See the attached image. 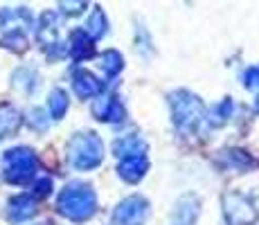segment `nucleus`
Wrapping results in <instances>:
<instances>
[{"label":"nucleus","instance_id":"obj_1","mask_svg":"<svg viewBox=\"0 0 259 225\" xmlns=\"http://www.w3.org/2000/svg\"><path fill=\"white\" fill-rule=\"evenodd\" d=\"M57 209L61 216H66L72 223L88 221L95 214V209H97V198H95L93 187L83 183H70L59 194Z\"/></svg>","mask_w":259,"mask_h":225},{"label":"nucleus","instance_id":"obj_2","mask_svg":"<svg viewBox=\"0 0 259 225\" xmlns=\"http://www.w3.org/2000/svg\"><path fill=\"white\" fill-rule=\"evenodd\" d=\"M104 144L95 133H77L68 142V162L79 171H88L102 164Z\"/></svg>","mask_w":259,"mask_h":225},{"label":"nucleus","instance_id":"obj_3","mask_svg":"<svg viewBox=\"0 0 259 225\" xmlns=\"http://www.w3.org/2000/svg\"><path fill=\"white\" fill-rule=\"evenodd\" d=\"M171 113H174V122L181 131H192L196 128L198 122L205 119V106L203 102L192 93L178 90L176 95H171Z\"/></svg>","mask_w":259,"mask_h":225},{"label":"nucleus","instance_id":"obj_4","mask_svg":"<svg viewBox=\"0 0 259 225\" xmlns=\"http://www.w3.org/2000/svg\"><path fill=\"white\" fill-rule=\"evenodd\" d=\"M5 164V180L14 185H23L27 180L34 178L36 173V156L32 149L27 147H18V149H9L3 156Z\"/></svg>","mask_w":259,"mask_h":225},{"label":"nucleus","instance_id":"obj_5","mask_svg":"<svg viewBox=\"0 0 259 225\" xmlns=\"http://www.w3.org/2000/svg\"><path fill=\"white\" fill-rule=\"evenodd\" d=\"M223 214L230 225H255L259 218L252 203L246 201L241 194H226L223 196Z\"/></svg>","mask_w":259,"mask_h":225},{"label":"nucleus","instance_id":"obj_6","mask_svg":"<svg viewBox=\"0 0 259 225\" xmlns=\"http://www.w3.org/2000/svg\"><path fill=\"white\" fill-rule=\"evenodd\" d=\"M149 216V203L142 196H128L113 212V221L117 225H142Z\"/></svg>","mask_w":259,"mask_h":225},{"label":"nucleus","instance_id":"obj_7","mask_svg":"<svg viewBox=\"0 0 259 225\" xmlns=\"http://www.w3.org/2000/svg\"><path fill=\"white\" fill-rule=\"evenodd\" d=\"M38 212L36 198L32 194H18L7 203V221L12 223H25Z\"/></svg>","mask_w":259,"mask_h":225},{"label":"nucleus","instance_id":"obj_8","mask_svg":"<svg viewBox=\"0 0 259 225\" xmlns=\"http://www.w3.org/2000/svg\"><path fill=\"white\" fill-rule=\"evenodd\" d=\"M93 115L102 122H119V119H124V108L119 104V99L97 95V99L93 104Z\"/></svg>","mask_w":259,"mask_h":225},{"label":"nucleus","instance_id":"obj_9","mask_svg":"<svg viewBox=\"0 0 259 225\" xmlns=\"http://www.w3.org/2000/svg\"><path fill=\"white\" fill-rule=\"evenodd\" d=\"M72 88L81 99H91V97L102 95L104 83L99 81L97 77H93L88 70H79V72H74V77H72Z\"/></svg>","mask_w":259,"mask_h":225},{"label":"nucleus","instance_id":"obj_10","mask_svg":"<svg viewBox=\"0 0 259 225\" xmlns=\"http://www.w3.org/2000/svg\"><path fill=\"white\" fill-rule=\"evenodd\" d=\"M147 169H149V160L144 153H140V156L122 158V162H119V167H117V173L126 180V183H138V180L147 173Z\"/></svg>","mask_w":259,"mask_h":225},{"label":"nucleus","instance_id":"obj_11","mask_svg":"<svg viewBox=\"0 0 259 225\" xmlns=\"http://www.w3.org/2000/svg\"><path fill=\"white\" fill-rule=\"evenodd\" d=\"M68 52L72 54L74 61H81V59L93 57L95 48H93V38L86 34V29H77L70 36V45H68Z\"/></svg>","mask_w":259,"mask_h":225},{"label":"nucleus","instance_id":"obj_12","mask_svg":"<svg viewBox=\"0 0 259 225\" xmlns=\"http://www.w3.org/2000/svg\"><path fill=\"white\" fill-rule=\"evenodd\" d=\"M115 156L117 158H128V156H140V153H147V142L138 135H126V138L117 140L115 142Z\"/></svg>","mask_w":259,"mask_h":225},{"label":"nucleus","instance_id":"obj_13","mask_svg":"<svg viewBox=\"0 0 259 225\" xmlns=\"http://www.w3.org/2000/svg\"><path fill=\"white\" fill-rule=\"evenodd\" d=\"M57 32H59V16L54 12H46L41 16V25H38V41L43 45L57 43Z\"/></svg>","mask_w":259,"mask_h":225},{"label":"nucleus","instance_id":"obj_14","mask_svg":"<svg viewBox=\"0 0 259 225\" xmlns=\"http://www.w3.org/2000/svg\"><path fill=\"white\" fill-rule=\"evenodd\" d=\"M108 21H106V14L102 12V7H95L93 9V14H91V18H88V23H86V34L93 38V41H99L102 36H106V32H108Z\"/></svg>","mask_w":259,"mask_h":225},{"label":"nucleus","instance_id":"obj_15","mask_svg":"<svg viewBox=\"0 0 259 225\" xmlns=\"http://www.w3.org/2000/svg\"><path fill=\"white\" fill-rule=\"evenodd\" d=\"M48 111L52 115V119H61L68 111V95L63 93L61 88H54L50 93V99H48Z\"/></svg>","mask_w":259,"mask_h":225},{"label":"nucleus","instance_id":"obj_16","mask_svg":"<svg viewBox=\"0 0 259 225\" xmlns=\"http://www.w3.org/2000/svg\"><path fill=\"white\" fill-rule=\"evenodd\" d=\"M99 61H102L99 66H102L106 77H115L119 70L124 68V59H122V54H119L117 50H106V52L99 57Z\"/></svg>","mask_w":259,"mask_h":225},{"label":"nucleus","instance_id":"obj_17","mask_svg":"<svg viewBox=\"0 0 259 225\" xmlns=\"http://www.w3.org/2000/svg\"><path fill=\"white\" fill-rule=\"evenodd\" d=\"M0 43H3V48H7V50L23 52V50L27 48V36L23 34V29H12V32L5 34V38Z\"/></svg>","mask_w":259,"mask_h":225},{"label":"nucleus","instance_id":"obj_18","mask_svg":"<svg viewBox=\"0 0 259 225\" xmlns=\"http://www.w3.org/2000/svg\"><path fill=\"white\" fill-rule=\"evenodd\" d=\"M88 7V0H59V12L63 16H81Z\"/></svg>","mask_w":259,"mask_h":225},{"label":"nucleus","instance_id":"obj_19","mask_svg":"<svg viewBox=\"0 0 259 225\" xmlns=\"http://www.w3.org/2000/svg\"><path fill=\"white\" fill-rule=\"evenodd\" d=\"M230 113H232V102H230V99H223V102L214 108V113L207 115V119L214 122V124H223V122H228V119H230Z\"/></svg>","mask_w":259,"mask_h":225},{"label":"nucleus","instance_id":"obj_20","mask_svg":"<svg viewBox=\"0 0 259 225\" xmlns=\"http://www.w3.org/2000/svg\"><path fill=\"white\" fill-rule=\"evenodd\" d=\"M27 122L32 124V126L36 128V131H43V128H48V117H46V113H43L41 108H34V111L29 113Z\"/></svg>","mask_w":259,"mask_h":225},{"label":"nucleus","instance_id":"obj_21","mask_svg":"<svg viewBox=\"0 0 259 225\" xmlns=\"http://www.w3.org/2000/svg\"><path fill=\"white\" fill-rule=\"evenodd\" d=\"M50 192H52V180H50V178H43V180H38V183H36V187H34L32 196H34V198H46Z\"/></svg>","mask_w":259,"mask_h":225},{"label":"nucleus","instance_id":"obj_22","mask_svg":"<svg viewBox=\"0 0 259 225\" xmlns=\"http://www.w3.org/2000/svg\"><path fill=\"white\" fill-rule=\"evenodd\" d=\"M243 86H246V88H255V86H259V66L248 68L246 72H243Z\"/></svg>","mask_w":259,"mask_h":225},{"label":"nucleus","instance_id":"obj_23","mask_svg":"<svg viewBox=\"0 0 259 225\" xmlns=\"http://www.w3.org/2000/svg\"><path fill=\"white\" fill-rule=\"evenodd\" d=\"M257 111H259V97H257Z\"/></svg>","mask_w":259,"mask_h":225},{"label":"nucleus","instance_id":"obj_24","mask_svg":"<svg viewBox=\"0 0 259 225\" xmlns=\"http://www.w3.org/2000/svg\"><path fill=\"white\" fill-rule=\"evenodd\" d=\"M38 225H50V223H38Z\"/></svg>","mask_w":259,"mask_h":225}]
</instances>
